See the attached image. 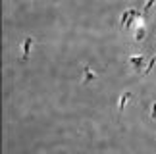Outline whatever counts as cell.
<instances>
[{"instance_id": "6da1fadb", "label": "cell", "mask_w": 156, "mask_h": 154, "mask_svg": "<svg viewBox=\"0 0 156 154\" xmlns=\"http://www.w3.org/2000/svg\"><path fill=\"white\" fill-rule=\"evenodd\" d=\"M129 62L133 64V68H135V72H137V73H141V72H143V66H145V58H143V56H131V58H129Z\"/></svg>"}, {"instance_id": "7a4b0ae2", "label": "cell", "mask_w": 156, "mask_h": 154, "mask_svg": "<svg viewBox=\"0 0 156 154\" xmlns=\"http://www.w3.org/2000/svg\"><path fill=\"white\" fill-rule=\"evenodd\" d=\"M145 37H147V27H145L143 21H139V25L135 29V40H143Z\"/></svg>"}, {"instance_id": "3957f363", "label": "cell", "mask_w": 156, "mask_h": 154, "mask_svg": "<svg viewBox=\"0 0 156 154\" xmlns=\"http://www.w3.org/2000/svg\"><path fill=\"white\" fill-rule=\"evenodd\" d=\"M31 44H33V39L27 37L25 40H23V56H21V62H25L29 58V50H31Z\"/></svg>"}, {"instance_id": "277c9868", "label": "cell", "mask_w": 156, "mask_h": 154, "mask_svg": "<svg viewBox=\"0 0 156 154\" xmlns=\"http://www.w3.org/2000/svg\"><path fill=\"white\" fill-rule=\"evenodd\" d=\"M131 96V93H123L122 94V98H119V102H118V112L122 114L123 112V108H125V102H127V98Z\"/></svg>"}, {"instance_id": "5b68a950", "label": "cell", "mask_w": 156, "mask_h": 154, "mask_svg": "<svg viewBox=\"0 0 156 154\" xmlns=\"http://www.w3.org/2000/svg\"><path fill=\"white\" fill-rule=\"evenodd\" d=\"M131 14H133V10H125L123 14H122V17H119V27H122V29L125 27V23H127V19H129Z\"/></svg>"}, {"instance_id": "8992f818", "label": "cell", "mask_w": 156, "mask_h": 154, "mask_svg": "<svg viewBox=\"0 0 156 154\" xmlns=\"http://www.w3.org/2000/svg\"><path fill=\"white\" fill-rule=\"evenodd\" d=\"M91 79H94V73L91 72V68H89V66H85V77H83V83H87V81H91Z\"/></svg>"}, {"instance_id": "52a82bcc", "label": "cell", "mask_w": 156, "mask_h": 154, "mask_svg": "<svg viewBox=\"0 0 156 154\" xmlns=\"http://www.w3.org/2000/svg\"><path fill=\"white\" fill-rule=\"evenodd\" d=\"M154 64H156V54L152 56V60H151V62L147 64V68H145V73H151V69L154 68Z\"/></svg>"}, {"instance_id": "ba28073f", "label": "cell", "mask_w": 156, "mask_h": 154, "mask_svg": "<svg viewBox=\"0 0 156 154\" xmlns=\"http://www.w3.org/2000/svg\"><path fill=\"white\" fill-rule=\"evenodd\" d=\"M154 6V0H147V4H145V8H143V14H148V10H151Z\"/></svg>"}, {"instance_id": "9c48e42d", "label": "cell", "mask_w": 156, "mask_h": 154, "mask_svg": "<svg viewBox=\"0 0 156 154\" xmlns=\"http://www.w3.org/2000/svg\"><path fill=\"white\" fill-rule=\"evenodd\" d=\"M151 117H152V120H156V102L151 104Z\"/></svg>"}]
</instances>
